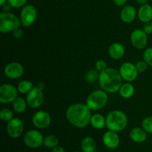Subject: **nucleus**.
I'll list each match as a JSON object with an SVG mask.
<instances>
[{
    "instance_id": "29",
    "label": "nucleus",
    "mask_w": 152,
    "mask_h": 152,
    "mask_svg": "<svg viewBox=\"0 0 152 152\" xmlns=\"http://www.w3.org/2000/svg\"><path fill=\"white\" fill-rule=\"evenodd\" d=\"M143 60L148 65V66L152 67V48H148L144 50L142 53Z\"/></svg>"
},
{
    "instance_id": "5",
    "label": "nucleus",
    "mask_w": 152,
    "mask_h": 152,
    "mask_svg": "<svg viewBox=\"0 0 152 152\" xmlns=\"http://www.w3.org/2000/svg\"><path fill=\"white\" fill-rule=\"evenodd\" d=\"M22 25L20 18L10 12H1L0 13V31L1 33L13 32Z\"/></svg>"
},
{
    "instance_id": "8",
    "label": "nucleus",
    "mask_w": 152,
    "mask_h": 152,
    "mask_svg": "<svg viewBox=\"0 0 152 152\" xmlns=\"http://www.w3.org/2000/svg\"><path fill=\"white\" fill-rule=\"evenodd\" d=\"M17 88L10 84H3L0 87V102L3 104L13 102L18 97Z\"/></svg>"
},
{
    "instance_id": "42",
    "label": "nucleus",
    "mask_w": 152,
    "mask_h": 152,
    "mask_svg": "<svg viewBox=\"0 0 152 152\" xmlns=\"http://www.w3.org/2000/svg\"><path fill=\"white\" fill-rule=\"evenodd\" d=\"M74 152H80V151H74Z\"/></svg>"
},
{
    "instance_id": "22",
    "label": "nucleus",
    "mask_w": 152,
    "mask_h": 152,
    "mask_svg": "<svg viewBox=\"0 0 152 152\" xmlns=\"http://www.w3.org/2000/svg\"><path fill=\"white\" fill-rule=\"evenodd\" d=\"M134 91L135 89L134 86L129 82L122 85L120 90H119L120 96L124 99H129V98L132 97L133 95L134 94Z\"/></svg>"
},
{
    "instance_id": "20",
    "label": "nucleus",
    "mask_w": 152,
    "mask_h": 152,
    "mask_svg": "<svg viewBox=\"0 0 152 152\" xmlns=\"http://www.w3.org/2000/svg\"><path fill=\"white\" fill-rule=\"evenodd\" d=\"M80 146L83 152H94L96 151V142L91 137H86L82 140Z\"/></svg>"
},
{
    "instance_id": "19",
    "label": "nucleus",
    "mask_w": 152,
    "mask_h": 152,
    "mask_svg": "<svg viewBox=\"0 0 152 152\" xmlns=\"http://www.w3.org/2000/svg\"><path fill=\"white\" fill-rule=\"evenodd\" d=\"M147 132L142 128L135 127L131 130L129 137L133 142L137 143H142L147 139Z\"/></svg>"
},
{
    "instance_id": "4",
    "label": "nucleus",
    "mask_w": 152,
    "mask_h": 152,
    "mask_svg": "<svg viewBox=\"0 0 152 152\" xmlns=\"http://www.w3.org/2000/svg\"><path fill=\"white\" fill-rule=\"evenodd\" d=\"M108 101V96L107 92L100 89L92 91L88 96L86 104L91 111H99L105 107Z\"/></svg>"
},
{
    "instance_id": "16",
    "label": "nucleus",
    "mask_w": 152,
    "mask_h": 152,
    "mask_svg": "<svg viewBox=\"0 0 152 152\" xmlns=\"http://www.w3.org/2000/svg\"><path fill=\"white\" fill-rule=\"evenodd\" d=\"M137 16V10L132 5H126L123 7L120 12L121 20L125 23H131Z\"/></svg>"
},
{
    "instance_id": "6",
    "label": "nucleus",
    "mask_w": 152,
    "mask_h": 152,
    "mask_svg": "<svg viewBox=\"0 0 152 152\" xmlns=\"http://www.w3.org/2000/svg\"><path fill=\"white\" fill-rule=\"evenodd\" d=\"M23 141L25 145L28 148L35 149V148H39L43 145L44 137L39 131L32 129V130L28 131L25 134Z\"/></svg>"
},
{
    "instance_id": "40",
    "label": "nucleus",
    "mask_w": 152,
    "mask_h": 152,
    "mask_svg": "<svg viewBox=\"0 0 152 152\" xmlns=\"http://www.w3.org/2000/svg\"><path fill=\"white\" fill-rule=\"evenodd\" d=\"M7 2V0H0V5L1 6L4 5V4Z\"/></svg>"
},
{
    "instance_id": "11",
    "label": "nucleus",
    "mask_w": 152,
    "mask_h": 152,
    "mask_svg": "<svg viewBox=\"0 0 152 152\" xmlns=\"http://www.w3.org/2000/svg\"><path fill=\"white\" fill-rule=\"evenodd\" d=\"M131 42L137 49H144L148 43V34L142 29H136L133 31L130 36Z\"/></svg>"
},
{
    "instance_id": "3",
    "label": "nucleus",
    "mask_w": 152,
    "mask_h": 152,
    "mask_svg": "<svg viewBox=\"0 0 152 152\" xmlns=\"http://www.w3.org/2000/svg\"><path fill=\"white\" fill-rule=\"evenodd\" d=\"M105 127L110 131L120 132L124 130L128 125V117L123 111L114 110L108 114L105 117Z\"/></svg>"
},
{
    "instance_id": "27",
    "label": "nucleus",
    "mask_w": 152,
    "mask_h": 152,
    "mask_svg": "<svg viewBox=\"0 0 152 152\" xmlns=\"http://www.w3.org/2000/svg\"><path fill=\"white\" fill-rule=\"evenodd\" d=\"M13 118V113L9 108H3L0 111V119L4 122H9Z\"/></svg>"
},
{
    "instance_id": "1",
    "label": "nucleus",
    "mask_w": 152,
    "mask_h": 152,
    "mask_svg": "<svg viewBox=\"0 0 152 152\" xmlns=\"http://www.w3.org/2000/svg\"><path fill=\"white\" fill-rule=\"evenodd\" d=\"M65 116L73 126L83 129L90 124L91 110L86 104L74 103L67 108Z\"/></svg>"
},
{
    "instance_id": "26",
    "label": "nucleus",
    "mask_w": 152,
    "mask_h": 152,
    "mask_svg": "<svg viewBox=\"0 0 152 152\" xmlns=\"http://www.w3.org/2000/svg\"><path fill=\"white\" fill-rule=\"evenodd\" d=\"M99 77V72L97 70L91 69L87 71L85 76V80L88 83H94L96 80L98 81Z\"/></svg>"
},
{
    "instance_id": "31",
    "label": "nucleus",
    "mask_w": 152,
    "mask_h": 152,
    "mask_svg": "<svg viewBox=\"0 0 152 152\" xmlns=\"http://www.w3.org/2000/svg\"><path fill=\"white\" fill-rule=\"evenodd\" d=\"M136 68L137 70L139 73H144L146 71V70L148 69V65L145 62L144 60H141V61H138L136 64Z\"/></svg>"
},
{
    "instance_id": "9",
    "label": "nucleus",
    "mask_w": 152,
    "mask_h": 152,
    "mask_svg": "<svg viewBox=\"0 0 152 152\" xmlns=\"http://www.w3.org/2000/svg\"><path fill=\"white\" fill-rule=\"evenodd\" d=\"M45 100V96L42 90L38 87H34V88L27 94L26 101L28 106L32 108H39L43 104Z\"/></svg>"
},
{
    "instance_id": "30",
    "label": "nucleus",
    "mask_w": 152,
    "mask_h": 152,
    "mask_svg": "<svg viewBox=\"0 0 152 152\" xmlns=\"http://www.w3.org/2000/svg\"><path fill=\"white\" fill-rule=\"evenodd\" d=\"M7 2L13 8H19V7H23L24 6L26 5L28 0H7Z\"/></svg>"
},
{
    "instance_id": "36",
    "label": "nucleus",
    "mask_w": 152,
    "mask_h": 152,
    "mask_svg": "<svg viewBox=\"0 0 152 152\" xmlns=\"http://www.w3.org/2000/svg\"><path fill=\"white\" fill-rule=\"evenodd\" d=\"M1 7H2L3 12H10V9H11L12 7L8 2H7V3H5L4 5L1 6Z\"/></svg>"
},
{
    "instance_id": "10",
    "label": "nucleus",
    "mask_w": 152,
    "mask_h": 152,
    "mask_svg": "<svg viewBox=\"0 0 152 152\" xmlns=\"http://www.w3.org/2000/svg\"><path fill=\"white\" fill-rule=\"evenodd\" d=\"M119 71H120V74L123 80L126 82H129V83L134 81L137 77L138 73H139L137 70L135 64L129 62H126L122 64Z\"/></svg>"
},
{
    "instance_id": "35",
    "label": "nucleus",
    "mask_w": 152,
    "mask_h": 152,
    "mask_svg": "<svg viewBox=\"0 0 152 152\" xmlns=\"http://www.w3.org/2000/svg\"><path fill=\"white\" fill-rule=\"evenodd\" d=\"M128 0H113V2L114 3L116 6H118V7H121L123 6L126 2H127Z\"/></svg>"
},
{
    "instance_id": "34",
    "label": "nucleus",
    "mask_w": 152,
    "mask_h": 152,
    "mask_svg": "<svg viewBox=\"0 0 152 152\" xmlns=\"http://www.w3.org/2000/svg\"><path fill=\"white\" fill-rule=\"evenodd\" d=\"M142 30H143V31H145V34H148V35L152 34V21L144 24Z\"/></svg>"
},
{
    "instance_id": "7",
    "label": "nucleus",
    "mask_w": 152,
    "mask_h": 152,
    "mask_svg": "<svg viewBox=\"0 0 152 152\" xmlns=\"http://www.w3.org/2000/svg\"><path fill=\"white\" fill-rule=\"evenodd\" d=\"M37 17V10L32 4H26L20 12V21L22 26L25 28L31 27L35 22Z\"/></svg>"
},
{
    "instance_id": "2",
    "label": "nucleus",
    "mask_w": 152,
    "mask_h": 152,
    "mask_svg": "<svg viewBox=\"0 0 152 152\" xmlns=\"http://www.w3.org/2000/svg\"><path fill=\"white\" fill-rule=\"evenodd\" d=\"M123 78L119 70L114 68H107L99 73L98 82L101 88L107 93H116L119 91L123 85Z\"/></svg>"
},
{
    "instance_id": "14",
    "label": "nucleus",
    "mask_w": 152,
    "mask_h": 152,
    "mask_svg": "<svg viewBox=\"0 0 152 152\" xmlns=\"http://www.w3.org/2000/svg\"><path fill=\"white\" fill-rule=\"evenodd\" d=\"M25 69L23 65L17 62H12L7 64L4 70V74L7 78L16 80L23 76Z\"/></svg>"
},
{
    "instance_id": "13",
    "label": "nucleus",
    "mask_w": 152,
    "mask_h": 152,
    "mask_svg": "<svg viewBox=\"0 0 152 152\" xmlns=\"http://www.w3.org/2000/svg\"><path fill=\"white\" fill-rule=\"evenodd\" d=\"M32 123L37 129H45L48 127L51 123V117L47 111H37L33 115Z\"/></svg>"
},
{
    "instance_id": "33",
    "label": "nucleus",
    "mask_w": 152,
    "mask_h": 152,
    "mask_svg": "<svg viewBox=\"0 0 152 152\" xmlns=\"http://www.w3.org/2000/svg\"><path fill=\"white\" fill-rule=\"evenodd\" d=\"M12 33H13V37H14L15 39H19L22 38V37H23L24 34L23 30L20 28H16V29H15Z\"/></svg>"
},
{
    "instance_id": "24",
    "label": "nucleus",
    "mask_w": 152,
    "mask_h": 152,
    "mask_svg": "<svg viewBox=\"0 0 152 152\" xmlns=\"http://www.w3.org/2000/svg\"><path fill=\"white\" fill-rule=\"evenodd\" d=\"M33 88H34V85H33L32 82L30 80H24L18 83L17 89L19 93L22 94H27Z\"/></svg>"
},
{
    "instance_id": "28",
    "label": "nucleus",
    "mask_w": 152,
    "mask_h": 152,
    "mask_svg": "<svg viewBox=\"0 0 152 152\" xmlns=\"http://www.w3.org/2000/svg\"><path fill=\"white\" fill-rule=\"evenodd\" d=\"M142 128L148 134H152V117H146L142 120Z\"/></svg>"
},
{
    "instance_id": "41",
    "label": "nucleus",
    "mask_w": 152,
    "mask_h": 152,
    "mask_svg": "<svg viewBox=\"0 0 152 152\" xmlns=\"http://www.w3.org/2000/svg\"><path fill=\"white\" fill-rule=\"evenodd\" d=\"M110 152H117V151H110Z\"/></svg>"
},
{
    "instance_id": "32",
    "label": "nucleus",
    "mask_w": 152,
    "mask_h": 152,
    "mask_svg": "<svg viewBox=\"0 0 152 152\" xmlns=\"http://www.w3.org/2000/svg\"><path fill=\"white\" fill-rule=\"evenodd\" d=\"M95 68H96V70H97L100 73L102 71H105L108 67H107V63L105 60H103V59H99L95 63Z\"/></svg>"
},
{
    "instance_id": "15",
    "label": "nucleus",
    "mask_w": 152,
    "mask_h": 152,
    "mask_svg": "<svg viewBox=\"0 0 152 152\" xmlns=\"http://www.w3.org/2000/svg\"><path fill=\"white\" fill-rule=\"evenodd\" d=\"M102 142L105 147L110 149H114L120 145V138L117 134V132L108 130L104 133L102 136Z\"/></svg>"
},
{
    "instance_id": "43",
    "label": "nucleus",
    "mask_w": 152,
    "mask_h": 152,
    "mask_svg": "<svg viewBox=\"0 0 152 152\" xmlns=\"http://www.w3.org/2000/svg\"><path fill=\"white\" fill-rule=\"evenodd\" d=\"M94 152H97V151H94Z\"/></svg>"
},
{
    "instance_id": "21",
    "label": "nucleus",
    "mask_w": 152,
    "mask_h": 152,
    "mask_svg": "<svg viewBox=\"0 0 152 152\" xmlns=\"http://www.w3.org/2000/svg\"><path fill=\"white\" fill-rule=\"evenodd\" d=\"M90 124L96 129H102L106 125V119L101 114H92Z\"/></svg>"
},
{
    "instance_id": "18",
    "label": "nucleus",
    "mask_w": 152,
    "mask_h": 152,
    "mask_svg": "<svg viewBox=\"0 0 152 152\" xmlns=\"http://www.w3.org/2000/svg\"><path fill=\"white\" fill-rule=\"evenodd\" d=\"M138 19L143 23L151 22L152 20V6L149 4L141 5L137 11Z\"/></svg>"
},
{
    "instance_id": "12",
    "label": "nucleus",
    "mask_w": 152,
    "mask_h": 152,
    "mask_svg": "<svg viewBox=\"0 0 152 152\" xmlns=\"http://www.w3.org/2000/svg\"><path fill=\"white\" fill-rule=\"evenodd\" d=\"M24 123L21 120L18 118H13L11 120L7 122L6 130L9 137L13 139L19 137L23 134Z\"/></svg>"
},
{
    "instance_id": "37",
    "label": "nucleus",
    "mask_w": 152,
    "mask_h": 152,
    "mask_svg": "<svg viewBox=\"0 0 152 152\" xmlns=\"http://www.w3.org/2000/svg\"><path fill=\"white\" fill-rule=\"evenodd\" d=\"M51 152H65V150L62 146L57 145V146H56V147H54V148H52Z\"/></svg>"
},
{
    "instance_id": "25",
    "label": "nucleus",
    "mask_w": 152,
    "mask_h": 152,
    "mask_svg": "<svg viewBox=\"0 0 152 152\" xmlns=\"http://www.w3.org/2000/svg\"><path fill=\"white\" fill-rule=\"evenodd\" d=\"M59 138L53 134H49L44 137L43 145L49 148H53L54 147L59 145Z\"/></svg>"
},
{
    "instance_id": "23",
    "label": "nucleus",
    "mask_w": 152,
    "mask_h": 152,
    "mask_svg": "<svg viewBox=\"0 0 152 152\" xmlns=\"http://www.w3.org/2000/svg\"><path fill=\"white\" fill-rule=\"evenodd\" d=\"M28 105L26 99L21 97V96H18L13 102V111L18 114H22V113L25 112L26 111Z\"/></svg>"
},
{
    "instance_id": "39",
    "label": "nucleus",
    "mask_w": 152,
    "mask_h": 152,
    "mask_svg": "<svg viewBox=\"0 0 152 152\" xmlns=\"http://www.w3.org/2000/svg\"><path fill=\"white\" fill-rule=\"evenodd\" d=\"M37 87H38L39 88H40L41 90H43L45 88V84L43 83H38V85H37Z\"/></svg>"
},
{
    "instance_id": "17",
    "label": "nucleus",
    "mask_w": 152,
    "mask_h": 152,
    "mask_svg": "<svg viewBox=\"0 0 152 152\" xmlns=\"http://www.w3.org/2000/svg\"><path fill=\"white\" fill-rule=\"evenodd\" d=\"M126 53L124 45L120 42H114L108 48V54L113 59H120Z\"/></svg>"
},
{
    "instance_id": "38",
    "label": "nucleus",
    "mask_w": 152,
    "mask_h": 152,
    "mask_svg": "<svg viewBox=\"0 0 152 152\" xmlns=\"http://www.w3.org/2000/svg\"><path fill=\"white\" fill-rule=\"evenodd\" d=\"M148 0H136L137 3L140 5H143V4H148Z\"/></svg>"
}]
</instances>
